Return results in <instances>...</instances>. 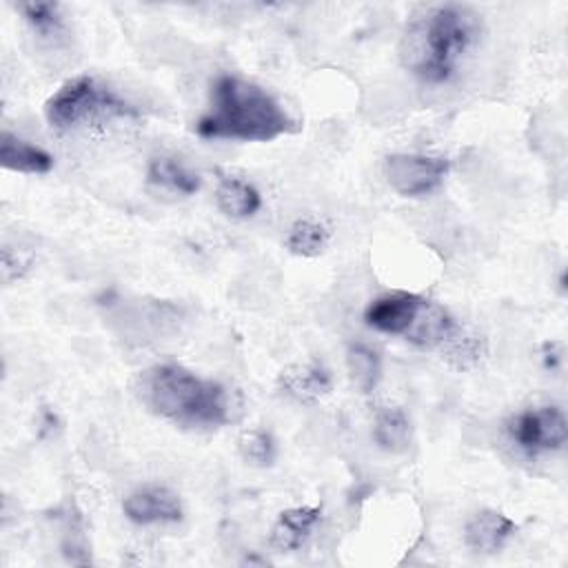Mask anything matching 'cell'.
Returning a JSON list of instances; mask_svg holds the SVG:
<instances>
[{"instance_id":"1","label":"cell","mask_w":568,"mask_h":568,"mask_svg":"<svg viewBox=\"0 0 568 568\" xmlns=\"http://www.w3.org/2000/svg\"><path fill=\"white\" fill-rule=\"evenodd\" d=\"M138 395L151 413L182 428H222L242 410L224 384L173 362L146 368L138 379Z\"/></svg>"},{"instance_id":"5","label":"cell","mask_w":568,"mask_h":568,"mask_svg":"<svg viewBox=\"0 0 568 568\" xmlns=\"http://www.w3.org/2000/svg\"><path fill=\"white\" fill-rule=\"evenodd\" d=\"M450 171V160L422 153H390L384 158V178L402 197H422L435 191Z\"/></svg>"},{"instance_id":"20","label":"cell","mask_w":568,"mask_h":568,"mask_svg":"<svg viewBox=\"0 0 568 568\" xmlns=\"http://www.w3.org/2000/svg\"><path fill=\"white\" fill-rule=\"evenodd\" d=\"M237 450L242 455V459L248 466L255 468H266L275 462L277 457V444L273 439V435L264 428H246L240 439H237Z\"/></svg>"},{"instance_id":"22","label":"cell","mask_w":568,"mask_h":568,"mask_svg":"<svg viewBox=\"0 0 568 568\" xmlns=\"http://www.w3.org/2000/svg\"><path fill=\"white\" fill-rule=\"evenodd\" d=\"M564 362V351L559 342H544L541 344V364L546 371H559Z\"/></svg>"},{"instance_id":"21","label":"cell","mask_w":568,"mask_h":568,"mask_svg":"<svg viewBox=\"0 0 568 568\" xmlns=\"http://www.w3.org/2000/svg\"><path fill=\"white\" fill-rule=\"evenodd\" d=\"M16 11L40 33H51L62 27V13L58 2L27 0V2H18Z\"/></svg>"},{"instance_id":"17","label":"cell","mask_w":568,"mask_h":568,"mask_svg":"<svg viewBox=\"0 0 568 568\" xmlns=\"http://www.w3.org/2000/svg\"><path fill=\"white\" fill-rule=\"evenodd\" d=\"M146 182L155 184V186H164V189L178 191L182 195H193L202 186V180H200V175L195 171H191L180 160L169 158V155H160V158H151L149 160Z\"/></svg>"},{"instance_id":"12","label":"cell","mask_w":568,"mask_h":568,"mask_svg":"<svg viewBox=\"0 0 568 568\" xmlns=\"http://www.w3.org/2000/svg\"><path fill=\"white\" fill-rule=\"evenodd\" d=\"M0 164L7 171L24 173V175H44L53 169V155L11 131H2L0 135Z\"/></svg>"},{"instance_id":"6","label":"cell","mask_w":568,"mask_h":568,"mask_svg":"<svg viewBox=\"0 0 568 568\" xmlns=\"http://www.w3.org/2000/svg\"><path fill=\"white\" fill-rule=\"evenodd\" d=\"M508 435L526 453L559 450L568 439V422L559 406L526 408L508 422Z\"/></svg>"},{"instance_id":"14","label":"cell","mask_w":568,"mask_h":568,"mask_svg":"<svg viewBox=\"0 0 568 568\" xmlns=\"http://www.w3.org/2000/svg\"><path fill=\"white\" fill-rule=\"evenodd\" d=\"M215 204L226 217L246 220L262 209V195L251 182L242 178L224 175L220 178L215 189Z\"/></svg>"},{"instance_id":"16","label":"cell","mask_w":568,"mask_h":568,"mask_svg":"<svg viewBox=\"0 0 568 568\" xmlns=\"http://www.w3.org/2000/svg\"><path fill=\"white\" fill-rule=\"evenodd\" d=\"M373 442L386 453H404L410 444V419L399 406H382L373 417Z\"/></svg>"},{"instance_id":"8","label":"cell","mask_w":568,"mask_h":568,"mask_svg":"<svg viewBox=\"0 0 568 568\" xmlns=\"http://www.w3.org/2000/svg\"><path fill=\"white\" fill-rule=\"evenodd\" d=\"M426 300L417 293H408V291H393L386 295L375 297L366 311H364V322L379 331V333H388V335H402L410 328V324L415 322L422 304Z\"/></svg>"},{"instance_id":"19","label":"cell","mask_w":568,"mask_h":568,"mask_svg":"<svg viewBox=\"0 0 568 568\" xmlns=\"http://www.w3.org/2000/svg\"><path fill=\"white\" fill-rule=\"evenodd\" d=\"M328 240H331V233L322 222H317L313 217H302V220L293 222V226L286 233L284 244L293 255L317 257L326 251Z\"/></svg>"},{"instance_id":"7","label":"cell","mask_w":568,"mask_h":568,"mask_svg":"<svg viewBox=\"0 0 568 568\" xmlns=\"http://www.w3.org/2000/svg\"><path fill=\"white\" fill-rule=\"evenodd\" d=\"M122 513L138 526L178 524L184 517L182 501L175 490L166 486H146L133 490L122 499Z\"/></svg>"},{"instance_id":"10","label":"cell","mask_w":568,"mask_h":568,"mask_svg":"<svg viewBox=\"0 0 568 568\" xmlns=\"http://www.w3.org/2000/svg\"><path fill=\"white\" fill-rule=\"evenodd\" d=\"M333 379L322 362L286 366L277 377V388L297 404H315L331 393Z\"/></svg>"},{"instance_id":"18","label":"cell","mask_w":568,"mask_h":568,"mask_svg":"<svg viewBox=\"0 0 568 568\" xmlns=\"http://www.w3.org/2000/svg\"><path fill=\"white\" fill-rule=\"evenodd\" d=\"M346 368L351 382L362 390L371 393L377 388L382 379V357L379 353L364 344V342H353L346 348Z\"/></svg>"},{"instance_id":"15","label":"cell","mask_w":568,"mask_h":568,"mask_svg":"<svg viewBox=\"0 0 568 568\" xmlns=\"http://www.w3.org/2000/svg\"><path fill=\"white\" fill-rule=\"evenodd\" d=\"M442 357L457 371H470L479 366V362L486 357V339L464 324H455V328L448 333V337L439 346Z\"/></svg>"},{"instance_id":"9","label":"cell","mask_w":568,"mask_h":568,"mask_svg":"<svg viewBox=\"0 0 568 568\" xmlns=\"http://www.w3.org/2000/svg\"><path fill=\"white\" fill-rule=\"evenodd\" d=\"M517 532V524L495 508H481L464 526V541L473 552L493 555Z\"/></svg>"},{"instance_id":"11","label":"cell","mask_w":568,"mask_h":568,"mask_svg":"<svg viewBox=\"0 0 568 568\" xmlns=\"http://www.w3.org/2000/svg\"><path fill=\"white\" fill-rule=\"evenodd\" d=\"M320 506H293L282 510L271 528L268 546L277 552L300 550L308 541L313 528L320 524Z\"/></svg>"},{"instance_id":"4","label":"cell","mask_w":568,"mask_h":568,"mask_svg":"<svg viewBox=\"0 0 568 568\" xmlns=\"http://www.w3.org/2000/svg\"><path fill=\"white\" fill-rule=\"evenodd\" d=\"M44 118L64 131L102 118H138V109L91 75H75L44 102Z\"/></svg>"},{"instance_id":"3","label":"cell","mask_w":568,"mask_h":568,"mask_svg":"<svg viewBox=\"0 0 568 568\" xmlns=\"http://www.w3.org/2000/svg\"><path fill=\"white\" fill-rule=\"evenodd\" d=\"M479 38V16L464 4H435L417 13L399 40L404 69L430 84L453 78L462 55Z\"/></svg>"},{"instance_id":"2","label":"cell","mask_w":568,"mask_h":568,"mask_svg":"<svg viewBox=\"0 0 568 568\" xmlns=\"http://www.w3.org/2000/svg\"><path fill=\"white\" fill-rule=\"evenodd\" d=\"M295 131V120L266 89L231 73L211 82L209 109L197 118L195 133L204 140L271 142Z\"/></svg>"},{"instance_id":"13","label":"cell","mask_w":568,"mask_h":568,"mask_svg":"<svg viewBox=\"0 0 568 568\" xmlns=\"http://www.w3.org/2000/svg\"><path fill=\"white\" fill-rule=\"evenodd\" d=\"M455 324L457 320L442 304L426 300L415 322L404 333V339L419 348H439L442 342L448 337V333L455 328Z\"/></svg>"}]
</instances>
